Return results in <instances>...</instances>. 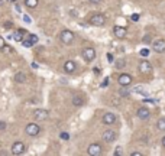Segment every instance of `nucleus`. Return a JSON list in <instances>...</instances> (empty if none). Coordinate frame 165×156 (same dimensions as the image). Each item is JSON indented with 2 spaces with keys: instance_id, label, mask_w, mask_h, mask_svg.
Listing matches in <instances>:
<instances>
[{
  "instance_id": "17",
  "label": "nucleus",
  "mask_w": 165,
  "mask_h": 156,
  "mask_svg": "<svg viewBox=\"0 0 165 156\" xmlns=\"http://www.w3.org/2000/svg\"><path fill=\"white\" fill-rule=\"evenodd\" d=\"M25 29H18L16 32H15V35H13V39L15 41H18V42H22V39H23V36H25Z\"/></svg>"
},
{
  "instance_id": "32",
  "label": "nucleus",
  "mask_w": 165,
  "mask_h": 156,
  "mask_svg": "<svg viewBox=\"0 0 165 156\" xmlns=\"http://www.w3.org/2000/svg\"><path fill=\"white\" fill-rule=\"evenodd\" d=\"M149 41H151V36H149V35H146V36L143 38V42H149Z\"/></svg>"
},
{
  "instance_id": "39",
  "label": "nucleus",
  "mask_w": 165,
  "mask_h": 156,
  "mask_svg": "<svg viewBox=\"0 0 165 156\" xmlns=\"http://www.w3.org/2000/svg\"><path fill=\"white\" fill-rule=\"evenodd\" d=\"M1 4H3V0H0V6H1Z\"/></svg>"
},
{
  "instance_id": "4",
  "label": "nucleus",
  "mask_w": 165,
  "mask_h": 156,
  "mask_svg": "<svg viewBox=\"0 0 165 156\" xmlns=\"http://www.w3.org/2000/svg\"><path fill=\"white\" fill-rule=\"evenodd\" d=\"M26 134L28 136H38L39 132H41V127H39V124H36V123H29V124H26Z\"/></svg>"
},
{
  "instance_id": "37",
  "label": "nucleus",
  "mask_w": 165,
  "mask_h": 156,
  "mask_svg": "<svg viewBox=\"0 0 165 156\" xmlns=\"http://www.w3.org/2000/svg\"><path fill=\"white\" fill-rule=\"evenodd\" d=\"M16 10H18V12H22V9H21V6H19V4H16Z\"/></svg>"
},
{
  "instance_id": "6",
  "label": "nucleus",
  "mask_w": 165,
  "mask_h": 156,
  "mask_svg": "<svg viewBox=\"0 0 165 156\" xmlns=\"http://www.w3.org/2000/svg\"><path fill=\"white\" fill-rule=\"evenodd\" d=\"M118 81H119V84L122 85V87H127V85H130L132 84V81H133V78H132V75L130 74H120L119 75V78H118Z\"/></svg>"
},
{
  "instance_id": "22",
  "label": "nucleus",
  "mask_w": 165,
  "mask_h": 156,
  "mask_svg": "<svg viewBox=\"0 0 165 156\" xmlns=\"http://www.w3.org/2000/svg\"><path fill=\"white\" fill-rule=\"evenodd\" d=\"M59 137H61L62 140H70V133H67V132H61V133H59Z\"/></svg>"
},
{
  "instance_id": "36",
  "label": "nucleus",
  "mask_w": 165,
  "mask_h": 156,
  "mask_svg": "<svg viewBox=\"0 0 165 156\" xmlns=\"http://www.w3.org/2000/svg\"><path fill=\"white\" fill-rule=\"evenodd\" d=\"M161 143H162V148H164V149H165V136H164V137H162V140H161Z\"/></svg>"
},
{
  "instance_id": "3",
  "label": "nucleus",
  "mask_w": 165,
  "mask_h": 156,
  "mask_svg": "<svg viewBox=\"0 0 165 156\" xmlns=\"http://www.w3.org/2000/svg\"><path fill=\"white\" fill-rule=\"evenodd\" d=\"M83 58H84L87 62H91V61H94V58H96V49H94V48H91V46H87V48H84V49H83Z\"/></svg>"
},
{
  "instance_id": "21",
  "label": "nucleus",
  "mask_w": 165,
  "mask_h": 156,
  "mask_svg": "<svg viewBox=\"0 0 165 156\" xmlns=\"http://www.w3.org/2000/svg\"><path fill=\"white\" fill-rule=\"evenodd\" d=\"M125 65H126V61L125 59H119L118 62H116V68H119V69L125 68Z\"/></svg>"
},
{
  "instance_id": "26",
  "label": "nucleus",
  "mask_w": 165,
  "mask_h": 156,
  "mask_svg": "<svg viewBox=\"0 0 165 156\" xmlns=\"http://www.w3.org/2000/svg\"><path fill=\"white\" fill-rule=\"evenodd\" d=\"M139 54H141L142 56L145 58V56H148V54H149V51H148V49H142V51H141V52H139Z\"/></svg>"
},
{
  "instance_id": "20",
  "label": "nucleus",
  "mask_w": 165,
  "mask_h": 156,
  "mask_svg": "<svg viewBox=\"0 0 165 156\" xmlns=\"http://www.w3.org/2000/svg\"><path fill=\"white\" fill-rule=\"evenodd\" d=\"M38 0H25V4L28 6V7H30V9H35L36 6H38Z\"/></svg>"
},
{
  "instance_id": "28",
  "label": "nucleus",
  "mask_w": 165,
  "mask_h": 156,
  "mask_svg": "<svg viewBox=\"0 0 165 156\" xmlns=\"http://www.w3.org/2000/svg\"><path fill=\"white\" fill-rule=\"evenodd\" d=\"M4 45H6V44H4V38H3V36H0V49H1Z\"/></svg>"
},
{
  "instance_id": "2",
  "label": "nucleus",
  "mask_w": 165,
  "mask_h": 156,
  "mask_svg": "<svg viewBox=\"0 0 165 156\" xmlns=\"http://www.w3.org/2000/svg\"><path fill=\"white\" fill-rule=\"evenodd\" d=\"M59 38H61V42L65 45H71L74 42V33H72L71 30H68V29L62 30L61 35H59Z\"/></svg>"
},
{
  "instance_id": "31",
  "label": "nucleus",
  "mask_w": 165,
  "mask_h": 156,
  "mask_svg": "<svg viewBox=\"0 0 165 156\" xmlns=\"http://www.w3.org/2000/svg\"><path fill=\"white\" fill-rule=\"evenodd\" d=\"M89 1H90L91 4H98V3H100L101 0H89Z\"/></svg>"
},
{
  "instance_id": "7",
  "label": "nucleus",
  "mask_w": 165,
  "mask_h": 156,
  "mask_svg": "<svg viewBox=\"0 0 165 156\" xmlns=\"http://www.w3.org/2000/svg\"><path fill=\"white\" fill-rule=\"evenodd\" d=\"M101 120H103V124H107V126H110V124H115L116 123V114L115 113H104L103 114V117H101Z\"/></svg>"
},
{
  "instance_id": "13",
  "label": "nucleus",
  "mask_w": 165,
  "mask_h": 156,
  "mask_svg": "<svg viewBox=\"0 0 165 156\" xmlns=\"http://www.w3.org/2000/svg\"><path fill=\"white\" fill-rule=\"evenodd\" d=\"M152 48H154V51H155V52L162 54V52H165V41L164 39H158V41H155V42L152 44Z\"/></svg>"
},
{
  "instance_id": "8",
  "label": "nucleus",
  "mask_w": 165,
  "mask_h": 156,
  "mask_svg": "<svg viewBox=\"0 0 165 156\" xmlns=\"http://www.w3.org/2000/svg\"><path fill=\"white\" fill-rule=\"evenodd\" d=\"M25 149L26 148L22 142H15L13 146H12V153L13 155H22V153H25Z\"/></svg>"
},
{
  "instance_id": "34",
  "label": "nucleus",
  "mask_w": 165,
  "mask_h": 156,
  "mask_svg": "<svg viewBox=\"0 0 165 156\" xmlns=\"http://www.w3.org/2000/svg\"><path fill=\"white\" fill-rule=\"evenodd\" d=\"M4 127H6V123H4V121H0V130L4 129Z\"/></svg>"
},
{
  "instance_id": "15",
  "label": "nucleus",
  "mask_w": 165,
  "mask_h": 156,
  "mask_svg": "<svg viewBox=\"0 0 165 156\" xmlns=\"http://www.w3.org/2000/svg\"><path fill=\"white\" fill-rule=\"evenodd\" d=\"M64 71H65L67 74H72V72L75 71V62H74V61H67V62L64 64Z\"/></svg>"
},
{
  "instance_id": "23",
  "label": "nucleus",
  "mask_w": 165,
  "mask_h": 156,
  "mask_svg": "<svg viewBox=\"0 0 165 156\" xmlns=\"http://www.w3.org/2000/svg\"><path fill=\"white\" fill-rule=\"evenodd\" d=\"M29 41L32 42V45L38 44V36L36 35H29Z\"/></svg>"
},
{
  "instance_id": "27",
  "label": "nucleus",
  "mask_w": 165,
  "mask_h": 156,
  "mask_svg": "<svg viewBox=\"0 0 165 156\" xmlns=\"http://www.w3.org/2000/svg\"><path fill=\"white\" fill-rule=\"evenodd\" d=\"M115 155H116V156L122 155V148H120V146H119V148H116V149H115Z\"/></svg>"
},
{
  "instance_id": "1",
  "label": "nucleus",
  "mask_w": 165,
  "mask_h": 156,
  "mask_svg": "<svg viewBox=\"0 0 165 156\" xmlns=\"http://www.w3.org/2000/svg\"><path fill=\"white\" fill-rule=\"evenodd\" d=\"M90 25H93V26H97V28H100V26H104V23H106V16L104 15H101V13H96L93 15L91 18H90Z\"/></svg>"
},
{
  "instance_id": "14",
  "label": "nucleus",
  "mask_w": 165,
  "mask_h": 156,
  "mask_svg": "<svg viewBox=\"0 0 165 156\" xmlns=\"http://www.w3.org/2000/svg\"><path fill=\"white\" fill-rule=\"evenodd\" d=\"M113 35L118 39H123L126 36V28H123V26H115L113 28Z\"/></svg>"
},
{
  "instance_id": "33",
  "label": "nucleus",
  "mask_w": 165,
  "mask_h": 156,
  "mask_svg": "<svg viewBox=\"0 0 165 156\" xmlns=\"http://www.w3.org/2000/svg\"><path fill=\"white\" fill-rule=\"evenodd\" d=\"M106 85H109V78H107V80H104V83L101 84V87H106Z\"/></svg>"
},
{
  "instance_id": "18",
  "label": "nucleus",
  "mask_w": 165,
  "mask_h": 156,
  "mask_svg": "<svg viewBox=\"0 0 165 156\" xmlns=\"http://www.w3.org/2000/svg\"><path fill=\"white\" fill-rule=\"evenodd\" d=\"M157 129L159 132H165V117H161L158 121H157Z\"/></svg>"
},
{
  "instance_id": "30",
  "label": "nucleus",
  "mask_w": 165,
  "mask_h": 156,
  "mask_svg": "<svg viewBox=\"0 0 165 156\" xmlns=\"http://www.w3.org/2000/svg\"><path fill=\"white\" fill-rule=\"evenodd\" d=\"M107 61L109 62H113V55L112 54H107Z\"/></svg>"
},
{
  "instance_id": "24",
  "label": "nucleus",
  "mask_w": 165,
  "mask_h": 156,
  "mask_svg": "<svg viewBox=\"0 0 165 156\" xmlns=\"http://www.w3.org/2000/svg\"><path fill=\"white\" fill-rule=\"evenodd\" d=\"M23 46H26V48H30V46H32V42L29 41V38H28V39H25V41H23Z\"/></svg>"
},
{
  "instance_id": "38",
  "label": "nucleus",
  "mask_w": 165,
  "mask_h": 156,
  "mask_svg": "<svg viewBox=\"0 0 165 156\" xmlns=\"http://www.w3.org/2000/svg\"><path fill=\"white\" fill-rule=\"evenodd\" d=\"M6 1H9V3H16L18 0H6Z\"/></svg>"
},
{
  "instance_id": "19",
  "label": "nucleus",
  "mask_w": 165,
  "mask_h": 156,
  "mask_svg": "<svg viewBox=\"0 0 165 156\" xmlns=\"http://www.w3.org/2000/svg\"><path fill=\"white\" fill-rule=\"evenodd\" d=\"M15 81L19 83V84H22V83L26 81V75H25L23 72H18V74L15 75Z\"/></svg>"
},
{
  "instance_id": "25",
  "label": "nucleus",
  "mask_w": 165,
  "mask_h": 156,
  "mask_svg": "<svg viewBox=\"0 0 165 156\" xmlns=\"http://www.w3.org/2000/svg\"><path fill=\"white\" fill-rule=\"evenodd\" d=\"M130 18H132V20H133V22H138V20H139V15H138V13H133Z\"/></svg>"
},
{
  "instance_id": "10",
  "label": "nucleus",
  "mask_w": 165,
  "mask_h": 156,
  "mask_svg": "<svg viewBox=\"0 0 165 156\" xmlns=\"http://www.w3.org/2000/svg\"><path fill=\"white\" fill-rule=\"evenodd\" d=\"M48 116H49V113H48V110H45V109H36V110L33 112V117H35L36 120H47Z\"/></svg>"
},
{
  "instance_id": "12",
  "label": "nucleus",
  "mask_w": 165,
  "mask_h": 156,
  "mask_svg": "<svg viewBox=\"0 0 165 156\" xmlns=\"http://www.w3.org/2000/svg\"><path fill=\"white\" fill-rule=\"evenodd\" d=\"M138 117L141 119L142 121H146V120H149V117H151V112H149V109H146V107H141V109H138Z\"/></svg>"
},
{
  "instance_id": "9",
  "label": "nucleus",
  "mask_w": 165,
  "mask_h": 156,
  "mask_svg": "<svg viewBox=\"0 0 165 156\" xmlns=\"http://www.w3.org/2000/svg\"><path fill=\"white\" fill-rule=\"evenodd\" d=\"M118 139V134L116 132H113V130H106L104 133H103V140L106 142V143H112V142H115Z\"/></svg>"
},
{
  "instance_id": "11",
  "label": "nucleus",
  "mask_w": 165,
  "mask_h": 156,
  "mask_svg": "<svg viewBox=\"0 0 165 156\" xmlns=\"http://www.w3.org/2000/svg\"><path fill=\"white\" fill-rule=\"evenodd\" d=\"M151 71H152L151 62H148V61H141V62H139V72H141V74L146 75V74H149Z\"/></svg>"
},
{
  "instance_id": "29",
  "label": "nucleus",
  "mask_w": 165,
  "mask_h": 156,
  "mask_svg": "<svg viewBox=\"0 0 165 156\" xmlns=\"http://www.w3.org/2000/svg\"><path fill=\"white\" fill-rule=\"evenodd\" d=\"M119 92H120V95H123V97H126V95H129V92H127V91H125V90H120Z\"/></svg>"
},
{
  "instance_id": "35",
  "label": "nucleus",
  "mask_w": 165,
  "mask_h": 156,
  "mask_svg": "<svg viewBox=\"0 0 165 156\" xmlns=\"http://www.w3.org/2000/svg\"><path fill=\"white\" fill-rule=\"evenodd\" d=\"M132 156H142L141 152H132Z\"/></svg>"
},
{
  "instance_id": "16",
  "label": "nucleus",
  "mask_w": 165,
  "mask_h": 156,
  "mask_svg": "<svg viewBox=\"0 0 165 156\" xmlns=\"http://www.w3.org/2000/svg\"><path fill=\"white\" fill-rule=\"evenodd\" d=\"M83 104H84V98H83L81 95H74V97H72V106L81 107Z\"/></svg>"
},
{
  "instance_id": "5",
  "label": "nucleus",
  "mask_w": 165,
  "mask_h": 156,
  "mask_svg": "<svg viewBox=\"0 0 165 156\" xmlns=\"http://www.w3.org/2000/svg\"><path fill=\"white\" fill-rule=\"evenodd\" d=\"M87 152H89V155H91V156H100L103 153V148H101L100 143H91L89 146Z\"/></svg>"
}]
</instances>
